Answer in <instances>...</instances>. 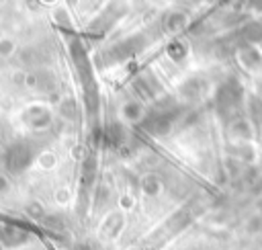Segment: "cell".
Listing matches in <instances>:
<instances>
[{"label": "cell", "mask_w": 262, "mask_h": 250, "mask_svg": "<svg viewBox=\"0 0 262 250\" xmlns=\"http://www.w3.org/2000/svg\"><path fill=\"white\" fill-rule=\"evenodd\" d=\"M10 49H12V41L2 39V41H0V53H2V55H4V53H10Z\"/></svg>", "instance_id": "6da1fadb"}, {"label": "cell", "mask_w": 262, "mask_h": 250, "mask_svg": "<svg viewBox=\"0 0 262 250\" xmlns=\"http://www.w3.org/2000/svg\"><path fill=\"white\" fill-rule=\"evenodd\" d=\"M6 189H8V180L4 176H0V193H4Z\"/></svg>", "instance_id": "7a4b0ae2"}]
</instances>
